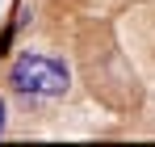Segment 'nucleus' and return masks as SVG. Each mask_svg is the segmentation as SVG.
I'll return each instance as SVG.
<instances>
[{
  "mask_svg": "<svg viewBox=\"0 0 155 147\" xmlns=\"http://www.w3.org/2000/svg\"><path fill=\"white\" fill-rule=\"evenodd\" d=\"M13 88H21L29 97H59V93H67V84H71V72H67V63L63 59H51V55H21L17 63H13Z\"/></svg>",
  "mask_w": 155,
  "mask_h": 147,
  "instance_id": "1",
  "label": "nucleus"
},
{
  "mask_svg": "<svg viewBox=\"0 0 155 147\" xmlns=\"http://www.w3.org/2000/svg\"><path fill=\"white\" fill-rule=\"evenodd\" d=\"M0 130H4V101H0Z\"/></svg>",
  "mask_w": 155,
  "mask_h": 147,
  "instance_id": "2",
  "label": "nucleus"
}]
</instances>
